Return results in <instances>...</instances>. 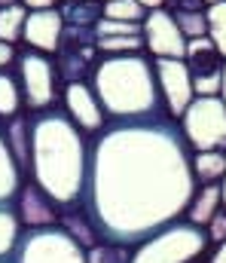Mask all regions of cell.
<instances>
[{"instance_id":"11","label":"cell","mask_w":226,"mask_h":263,"mask_svg":"<svg viewBox=\"0 0 226 263\" xmlns=\"http://www.w3.org/2000/svg\"><path fill=\"white\" fill-rule=\"evenodd\" d=\"M61 34H65L61 9H31L28 18H25L22 40L28 43V49H37L43 55H52L61 46Z\"/></svg>"},{"instance_id":"16","label":"cell","mask_w":226,"mask_h":263,"mask_svg":"<svg viewBox=\"0 0 226 263\" xmlns=\"http://www.w3.org/2000/svg\"><path fill=\"white\" fill-rule=\"evenodd\" d=\"M226 175V150H202L193 153V178L196 184H220Z\"/></svg>"},{"instance_id":"28","label":"cell","mask_w":226,"mask_h":263,"mask_svg":"<svg viewBox=\"0 0 226 263\" xmlns=\"http://www.w3.org/2000/svg\"><path fill=\"white\" fill-rule=\"evenodd\" d=\"M22 6L31 9H58V0H22Z\"/></svg>"},{"instance_id":"19","label":"cell","mask_w":226,"mask_h":263,"mask_svg":"<svg viewBox=\"0 0 226 263\" xmlns=\"http://www.w3.org/2000/svg\"><path fill=\"white\" fill-rule=\"evenodd\" d=\"M25 18H28V9H25L22 3H15V6H0V40L15 46V43L22 40Z\"/></svg>"},{"instance_id":"4","label":"cell","mask_w":226,"mask_h":263,"mask_svg":"<svg viewBox=\"0 0 226 263\" xmlns=\"http://www.w3.org/2000/svg\"><path fill=\"white\" fill-rule=\"evenodd\" d=\"M208 233L187 220H174L138 245L129 263H193L208 248Z\"/></svg>"},{"instance_id":"1","label":"cell","mask_w":226,"mask_h":263,"mask_svg":"<svg viewBox=\"0 0 226 263\" xmlns=\"http://www.w3.org/2000/svg\"><path fill=\"white\" fill-rule=\"evenodd\" d=\"M92 227L107 242L135 245L183 217L196 193L193 150L168 114L113 120L89 153Z\"/></svg>"},{"instance_id":"7","label":"cell","mask_w":226,"mask_h":263,"mask_svg":"<svg viewBox=\"0 0 226 263\" xmlns=\"http://www.w3.org/2000/svg\"><path fill=\"white\" fill-rule=\"evenodd\" d=\"M18 83H22V95H25V104L37 114V110H46L55 104V62L37 49H25L18 59Z\"/></svg>"},{"instance_id":"26","label":"cell","mask_w":226,"mask_h":263,"mask_svg":"<svg viewBox=\"0 0 226 263\" xmlns=\"http://www.w3.org/2000/svg\"><path fill=\"white\" fill-rule=\"evenodd\" d=\"M205 233H208V242H223L226 239V208H220V211L208 220Z\"/></svg>"},{"instance_id":"23","label":"cell","mask_w":226,"mask_h":263,"mask_svg":"<svg viewBox=\"0 0 226 263\" xmlns=\"http://www.w3.org/2000/svg\"><path fill=\"white\" fill-rule=\"evenodd\" d=\"M205 22H208V37L211 43L220 49V55L226 59V0H217L205 9Z\"/></svg>"},{"instance_id":"18","label":"cell","mask_w":226,"mask_h":263,"mask_svg":"<svg viewBox=\"0 0 226 263\" xmlns=\"http://www.w3.org/2000/svg\"><path fill=\"white\" fill-rule=\"evenodd\" d=\"M18 239H22V220H18V214L9 205H0V260L9 257L18 248Z\"/></svg>"},{"instance_id":"15","label":"cell","mask_w":226,"mask_h":263,"mask_svg":"<svg viewBox=\"0 0 226 263\" xmlns=\"http://www.w3.org/2000/svg\"><path fill=\"white\" fill-rule=\"evenodd\" d=\"M223 208V190H220V184H205L199 193H193L190 199V205H187V223H193V227H208V220L217 214Z\"/></svg>"},{"instance_id":"13","label":"cell","mask_w":226,"mask_h":263,"mask_svg":"<svg viewBox=\"0 0 226 263\" xmlns=\"http://www.w3.org/2000/svg\"><path fill=\"white\" fill-rule=\"evenodd\" d=\"M61 214L55 211V202L46 196L34 181L25 184V190H18V220L31 230H46V227H55Z\"/></svg>"},{"instance_id":"37","label":"cell","mask_w":226,"mask_h":263,"mask_svg":"<svg viewBox=\"0 0 226 263\" xmlns=\"http://www.w3.org/2000/svg\"><path fill=\"white\" fill-rule=\"evenodd\" d=\"M0 263H3V260H0Z\"/></svg>"},{"instance_id":"27","label":"cell","mask_w":226,"mask_h":263,"mask_svg":"<svg viewBox=\"0 0 226 263\" xmlns=\"http://www.w3.org/2000/svg\"><path fill=\"white\" fill-rule=\"evenodd\" d=\"M15 59H18L15 46H12V43H3V40H0V70H3V67H9L12 62H15Z\"/></svg>"},{"instance_id":"36","label":"cell","mask_w":226,"mask_h":263,"mask_svg":"<svg viewBox=\"0 0 226 263\" xmlns=\"http://www.w3.org/2000/svg\"><path fill=\"white\" fill-rule=\"evenodd\" d=\"M101 3H110V0H101Z\"/></svg>"},{"instance_id":"14","label":"cell","mask_w":226,"mask_h":263,"mask_svg":"<svg viewBox=\"0 0 226 263\" xmlns=\"http://www.w3.org/2000/svg\"><path fill=\"white\" fill-rule=\"evenodd\" d=\"M22 190V165L9 147L6 126H0V205H9Z\"/></svg>"},{"instance_id":"17","label":"cell","mask_w":226,"mask_h":263,"mask_svg":"<svg viewBox=\"0 0 226 263\" xmlns=\"http://www.w3.org/2000/svg\"><path fill=\"white\" fill-rule=\"evenodd\" d=\"M25 95H22V83H18V70L3 67L0 70V120H12L22 114Z\"/></svg>"},{"instance_id":"33","label":"cell","mask_w":226,"mask_h":263,"mask_svg":"<svg viewBox=\"0 0 226 263\" xmlns=\"http://www.w3.org/2000/svg\"><path fill=\"white\" fill-rule=\"evenodd\" d=\"M15 3H22V0H0V6H15Z\"/></svg>"},{"instance_id":"12","label":"cell","mask_w":226,"mask_h":263,"mask_svg":"<svg viewBox=\"0 0 226 263\" xmlns=\"http://www.w3.org/2000/svg\"><path fill=\"white\" fill-rule=\"evenodd\" d=\"M65 110L83 132H101L107 126V114L92 83H65Z\"/></svg>"},{"instance_id":"10","label":"cell","mask_w":226,"mask_h":263,"mask_svg":"<svg viewBox=\"0 0 226 263\" xmlns=\"http://www.w3.org/2000/svg\"><path fill=\"white\" fill-rule=\"evenodd\" d=\"M144 46L153 59H183L187 37L180 34L177 22L168 15V9H150L144 18Z\"/></svg>"},{"instance_id":"2","label":"cell","mask_w":226,"mask_h":263,"mask_svg":"<svg viewBox=\"0 0 226 263\" xmlns=\"http://www.w3.org/2000/svg\"><path fill=\"white\" fill-rule=\"evenodd\" d=\"M89 144L65 107L37 110L31 120V181L55 205H76L89 181Z\"/></svg>"},{"instance_id":"8","label":"cell","mask_w":226,"mask_h":263,"mask_svg":"<svg viewBox=\"0 0 226 263\" xmlns=\"http://www.w3.org/2000/svg\"><path fill=\"white\" fill-rule=\"evenodd\" d=\"M183 65L193 77V95H220V77H223L226 59L211 43V37L187 40Z\"/></svg>"},{"instance_id":"35","label":"cell","mask_w":226,"mask_h":263,"mask_svg":"<svg viewBox=\"0 0 226 263\" xmlns=\"http://www.w3.org/2000/svg\"><path fill=\"white\" fill-rule=\"evenodd\" d=\"M211 3H217V0H205V6H211Z\"/></svg>"},{"instance_id":"9","label":"cell","mask_w":226,"mask_h":263,"mask_svg":"<svg viewBox=\"0 0 226 263\" xmlns=\"http://www.w3.org/2000/svg\"><path fill=\"white\" fill-rule=\"evenodd\" d=\"M153 70H156L159 95L165 101L168 117L180 120L187 104L196 98L193 95V77H190V70L183 65V59H153Z\"/></svg>"},{"instance_id":"31","label":"cell","mask_w":226,"mask_h":263,"mask_svg":"<svg viewBox=\"0 0 226 263\" xmlns=\"http://www.w3.org/2000/svg\"><path fill=\"white\" fill-rule=\"evenodd\" d=\"M220 101L226 104V65H223V77H220Z\"/></svg>"},{"instance_id":"24","label":"cell","mask_w":226,"mask_h":263,"mask_svg":"<svg viewBox=\"0 0 226 263\" xmlns=\"http://www.w3.org/2000/svg\"><path fill=\"white\" fill-rule=\"evenodd\" d=\"M129 245H116V242H98L86 251V263H129Z\"/></svg>"},{"instance_id":"30","label":"cell","mask_w":226,"mask_h":263,"mask_svg":"<svg viewBox=\"0 0 226 263\" xmlns=\"http://www.w3.org/2000/svg\"><path fill=\"white\" fill-rule=\"evenodd\" d=\"M138 3H141V6H147V9H159L165 0H138Z\"/></svg>"},{"instance_id":"20","label":"cell","mask_w":226,"mask_h":263,"mask_svg":"<svg viewBox=\"0 0 226 263\" xmlns=\"http://www.w3.org/2000/svg\"><path fill=\"white\" fill-rule=\"evenodd\" d=\"M101 6L104 3H98V0H89V3H65L61 18H65V25H74V28H95V22L104 15Z\"/></svg>"},{"instance_id":"25","label":"cell","mask_w":226,"mask_h":263,"mask_svg":"<svg viewBox=\"0 0 226 263\" xmlns=\"http://www.w3.org/2000/svg\"><path fill=\"white\" fill-rule=\"evenodd\" d=\"M95 37H138V34H144V25H138V22H113V18H98L95 22Z\"/></svg>"},{"instance_id":"3","label":"cell","mask_w":226,"mask_h":263,"mask_svg":"<svg viewBox=\"0 0 226 263\" xmlns=\"http://www.w3.org/2000/svg\"><path fill=\"white\" fill-rule=\"evenodd\" d=\"M92 89L110 120H138V117L168 114L159 95L153 62L144 52L104 55L95 67Z\"/></svg>"},{"instance_id":"21","label":"cell","mask_w":226,"mask_h":263,"mask_svg":"<svg viewBox=\"0 0 226 263\" xmlns=\"http://www.w3.org/2000/svg\"><path fill=\"white\" fill-rule=\"evenodd\" d=\"M205 9H208V6H205ZM205 9H168V15L177 22L180 34H183L187 40H193V37H208Z\"/></svg>"},{"instance_id":"22","label":"cell","mask_w":226,"mask_h":263,"mask_svg":"<svg viewBox=\"0 0 226 263\" xmlns=\"http://www.w3.org/2000/svg\"><path fill=\"white\" fill-rule=\"evenodd\" d=\"M101 9H104V18H113V22H138V25H144V18L150 12L138 0H110Z\"/></svg>"},{"instance_id":"29","label":"cell","mask_w":226,"mask_h":263,"mask_svg":"<svg viewBox=\"0 0 226 263\" xmlns=\"http://www.w3.org/2000/svg\"><path fill=\"white\" fill-rule=\"evenodd\" d=\"M208 263H226V239L223 242H217V251L211 254V260Z\"/></svg>"},{"instance_id":"6","label":"cell","mask_w":226,"mask_h":263,"mask_svg":"<svg viewBox=\"0 0 226 263\" xmlns=\"http://www.w3.org/2000/svg\"><path fill=\"white\" fill-rule=\"evenodd\" d=\"M15 263H86V248H79L58 227L31 230L25 239H18Z\"/></svg>"},{"instance_id":"34","label":"cell","mask_w":226,"mask_h":263,"mask_svg":"<svg viewBox=\"0 0 226 263\" xmlns=\"http://www.w3.org/2000/svg\"><path fill=\"white\" fill-rule=\"evenodd\" d=\"M61 3H89V0H61Z\"/></svg>"},{"instance_id":"32","label":"cell","mask_w":226,"mask_h":263,"mask_svg":"<svg viewBox=\"0 0 226 263\" xmlns=\"http://www.w3.org/2000/svg\"><path fill=\"white\" fill-rule=\"evenodd\" d=\"M220 190H223V208H226V175H223V181H220Z\"/></svg>"},{"instance_id":"5","label":"cell","mask_w":226,"mask_h":263,"mask_svg":"<svg viewBox=\"0 0 226 263\" xmlns=\"http://www.w3.org/2000/svg\"><path fill=\"white\" fill-rule=\"evenodd\" d=\"M177 126L193 153L226 150V104L220 95H196L180 114Z\"/></svg>"}]
</instances>
